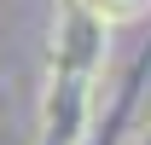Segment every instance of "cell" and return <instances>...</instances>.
Returning a JSON list of instances; mask_svg holds the SVG:
<instances>
[{"instance_id":"1","label":"cell","mask_w":151,"mask_h":145,"mask_svg":"<svg viewBox=\"0 0 151 145\" xmlns=\"http://www.w3.org/2000/svg\"><path fill=\"white\" fill-rule=\"evenodd\" d=\"M81 6H87L93 18H105V23H122L134 6H139V0H81Z\"/></svg>"}]
</instances>
